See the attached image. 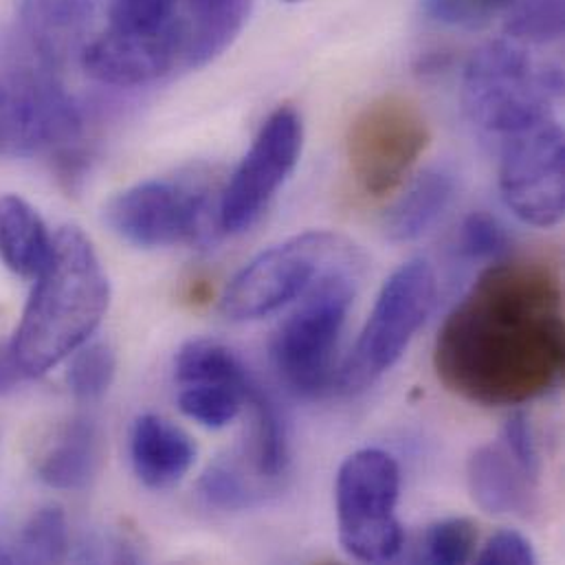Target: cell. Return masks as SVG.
Segmentation results:
<instances>
[{"instance_id":"cell-33","label":"cell","mask_w":565,"mask_h":565,"mask_svg":"<svg viewBox=\"0 0 565 565\" xmlns=\"http://www.w3.org/2000/svg\"><path fill=\"white\" fill-rule=\"evenodd\" d=\"M79 562H113V564H135L143 559L137 542L121 533H108L90 540L88 546L82 548Z\"/></svg>"},{"instance_id":"cell-5","label":"cell","mask_w":565,"mask_h":565,"mask_svg":"<svg viewBox=\"0 0 565 565\" xmlns=\"http://www.w3.org/2000/svg\"><path fill=\"white\" fill-rule=\"evenodd\" d=\"M436 301V274L425 260H409L398 267L379 290L374 308L343 361L337 390L361 394L390 372Z\"/></svg>"},{"instance_id":"cell-24","label":"cell","mask_w":565,"mask_h":565,"mask_svg":"<svg viewBox=\"0 0 565 565\" xmlns=\"http://www.w3.org/2000/svg\"><path fill=\"white\" fill-rule=\"evenodd\" d=\"M247 403L252 405L254 418H256V431H254L256 469L260 478L278 480L286 473L290 462L288 429H286L282 414L260 383L252 387Z\"/></svg>"},{"instance_id":"cell-19","label":"cell","mask_w":565,"mask_h":565,"mask_svg":"<svg viewBox=\"0 0 565 565\" xmlns=\"http://www.w3.org/2000/svg\"><path fill=\"white\" fill-rule=\"evenodd\" d=\"M456 196V177L443 166L427 168L385 216V236L394 243H412L425 236L449 210Z\"/></svg>"},{"instance_id":"cell-6","label":"cell","mask_w":565,"mask_h":565,"mask_svg":"<svg viewBox=\"0 0 565 565\" xmlns=\"http://www.w3.org/2000/svg\"><path fill=\"white\" fill-rule=\"evenodd\" d=\"M401 469L381 449L348 456L337 473V526L348 557L363 564H387L403 551V529L396 518Z\"/></svg>"},{"instance_id":"cell-35","label":"cell","mask_w":565,"mask_h":565,"mask_svg":"<svg viewBox=\"0 0 565 565\" xmlns=\"http://www.w3.org/2000/svg\"><path fill=\"white\" fill-rule=\"evenodd\" d=\"M288 2H297V0H288Z\"/></svg>"},{"instance_id":"cell-15","label":"cell","mask_w":565,"mask_h":565,"mask_svg":"<svg viewBox=\"0 0 565 565\" xmlns=\"http://www.w3.org/2000/svg\"><path fill=\"white\" fill-rule=\"evenodd\" d=\"M130 462L143 487L163 491L190 473L196 462V445L172 420L143 414L130 429Z\"/></svg>"},{"instance_id":"cell-29","label":"cell","mask_w":565,"mask_h":565,"mask_svg":"<svg viewBox=\"0 0 565 565\" xmlns=\"http://www.w3.org/2000/svg\"><path fill=\"white\" fill-rule=\"evenodd\" d=\"M460 254L469 260H489L498 263L509 256L511 238L504 225L484 212H476L465 218L458 238Z\"/></svg>"},{"instance_id":"cell-14","label":"cell","mask_w":565,"mask_h":565,"mask_svg":"<svg viewBox=\"0 0 565 565\" xmlns=\"http://www.w3.org/2000/svg\"><path fill=\"white\" fill-rule=\"evenodd\" d=\"M99 0H18V18L31 49L46 66L82 53Z\"/></svg>"},{"instance_id":"cell-2","label":"cell","mask_w":565,"mask_h":565,"mask_svg":"<svg viewBox=\"0 0 565 565\" xmlns=\"http://www.w3.org/2000/svg\"><path fill=\"white\" fill-rule=\"evenodd\" d=\"M11 354L26 379L66 361L102 323L110 303V282L90 238L75 225L53 236V254L33 278Z\"/></svg>"},{"instance_id":"cell-34","label":"cell","mask_w":565,"mask_h":565,"mask_svg":"<svg viewBox=\"0 0 565 565\" xmlns=\"http://www.w3.org/2000/svg\"><path fill=\"white\" fill-rule=\"evenodd\" d=\"M24 379L26 376L18 367L9 343H0V396L15 392Z\"/></svg>"},{"instance_id":"cell-22","label":"cell","mask_w":565,"mask_h":565,"mask_svg":"<svg viewBox=\"0 0 565 565\" xmlns=\"http://www.w3.org/2000/svg\"><path fill=\"white\" fill-rule=\"evenodd\" d=\"M258 381L245 383H183L179 385V409L207 429H223L234 423Z\"/></svg>"},{"instance_id":"cell-28","label":"cell","mask_w":565,"mask_h":565,"mask_svg":"<svg viewBox=\"0 0 565 565\" xmlns=\"http://www.w3.org/2000/svg\"><path fill=\"white\" fill-rule=\"evenodd\" d=\"M478 542L476 524L467 518H451L429 526L425 535V562L436 565L467 564Z\"/></svg>"},{"instance_id":"cell-13","label":"cell","mask_w":565,"mask_h":565,"mask_svg":"<svg viewBox=\"0 0 565 565\" xmlns=\"http://www.w3.org/2000/svg\"><path fill=\"white\" fill-rule=\"evenodd\" d=\"M467 484L476 504L493 515L526 518L537 504L540 476L529 471L502 438L469 456Z\"/></svg>"},{"instance_id":"cell-8","label":"cell","mask_w":565,"mask_h":565,"mask_svg":"<svg viewBox=\"0 0 565 565\" xmlns=\"http://www.w3.org/2000/svg\"><path fill=\"white\" fill-rule=\"evenodd\" d=\"M84 117L51 66H18L0 75V154L75 157Z\"/></svg>"},{"instance_id":"cell-31","label":"cell","mask_w":565,"mask_h":565,"mask_svg":"<svg viewBox=\"0 0 565 565\" xmlns=\"http://www.w3.org/2000/svg\"><path fill=\"white\" fill-rule=\"evenodd\" d=\"M478 564L482 565H533L537 564L535 548L529 537L518 531H500L495 533L482 553L478 555Z\"/></svg>"},{"instance_id":"cell-9","label":"cell","mask_w":565,"mask_h":565,"mask_svg":"<svg viewBox=\"0 0 565 565\" xmlns=\"http://www.w3.org/2000/svg\"><path fill=\"white\" fill-rule=\"evenodd\" d=\"M361 274H339L303 295L271 341V361L284 385L301 398H319L334 376V354Z\"/></svg>"},{"instance_id":"cell-18","label":"cell","mask_w":565,"mask_h":565,"mask_svg":"<svg viewBox=\"0 0 565 565\" xmlns=\"http://www.w3.org/2000/svg\"><path fill=\"white\" fill-rule=\"evenodd\" d=\"M53 236L26 199L0 196V263L11 274L33 280L53 254Z\"/></svg>"},{"instance_id":"cell-26","label":"cell","mask_w":565,"mask_h":565,"mask_svg":"<svg viewBox=\"0 0 565 565\" xmlns=\"http://www.w3.org/2000/svg\"><path fill=\"white\" fill-rule=\"evenodd\" d=\"M564 0H518L509 9L507 33L518 44L544 46L564 38Z\"/></svg>"},{"instance_id":"cell-16","label":"cell","mask_w":565,"mask_h":565,"mask_svg":"<svg viewBox=\"0 0 565 565\" xmlns=\"http://www.w3.org/2000/svg\"><path fill=\"white\" fill-rule=\"evenodd\" d=\"M102 440L90 418L64 423L35 460L38 480L55 491L86 489L99 467Z\"/></svg>"},{"instance_id":"cell-20","label":"cell","mask_w":565,"mask_h":565,"mask_svg":"<svg viewBox=\"0 0 565 565\" xmlns=\"http://www.w3.org/2000/svg\"><path fill=\"white\" fill-rule=\"evenodd\" d=\"M181 9L183 0H108V29L166 42L185 71Z\"/></svg>"},{"instance_id":"cell-21","label":"cell","mask_w":565,"mask_h":565,"mask_svg":"<svg viewBox=\"0 0 565 565\" xmlns=\"http://www.w3.org/2000/svg\"><path fill=\"white\" fill-rule=\"evenodd\" d=\"M174 379L183 383H245L252 379L243 359L225 343L212 339L188 341L174 359Z\"/></svg>"},{"instance_id":"cell-25","label":"cell","mask_w":565,"mask_h":565,"mask_svg":"<svg viewBox=\"0 0 565 565\" xmlns=\"http://www.w3.org/2000/svg\"><path fill=\"white\" fill-rule=\"evenodd\" d=\"M66 370V385L77 401H99L113 385L117 359L108 343H84L71 356Z\"/></svg>"},{"instance_id":"cell-27","label":"cell","mask_w":565,"mask_h":565,"mask_svg":"<svg viewBox=\"0 0 565 565\" xmlns=\"http://www.w3.org/2000/svg\"><path fill=\"white\" fill-rule=\"evenodd\" d=\"M199 493L210 507L236 513L263 504L265 491L247 480V476H243L236 467L227 462H216L203 473L199 482Z\"/></svg>"},{"instance_id":"cell-4","label":"cell","mask_w":565,"mask_h":565,"mask_svg":"<svg viewBox=\"0 0 565 565\" xmlns=\"http://www.w3.org/2000/svg\"><path fill=\"white\" fill-rule=\"evenodd\" d=\"M562 90V68L537 64L513 40H495L478 49L462 79L469 119L478 128L504 137L551 119V108Z\"/></svg>"},{"instance_id":"cell-12","label":"cell","mask_w":565,"mask_h":565,"mask_svg":"<svg viewBox=\"0 0 565 565\" xmlns=\"http://www.w3.org/2000/svg\"><path fill=\"white\" fill-rule=\"evenodd\" d=\"M565 143L551 117L507 137L500 163V192L507 207L533 227H555L565 212Z\"/></svg>"},{"instance_id":"cell-1","label":"cell","mask_w":565,"mask_h":565,"mask_svg":"<svg viewBox=\"0 0 565 565\" xmlns=\"http://www.w3.org/2000/svg\"><path fill=\"white\" fill-rule=\"evenodd\" d=\"M440 383L484 407H513L559 387L564 288L544 260L493 263L447 315L434 348Z\"/></svg>"},{"instance_id":"cell-32","label":"cell","mask_w":565,"mask_h":565,"mask_svg":"<svg viewBox=\"0 0 565 565\" xmlns=\"http://www.w3.org/2000/svg\"><path fill=\"white\" fill-rule=\"evenodd\" d=\"M502 440L529 471H533L535 476H542V460H540L535 434H533L531 420L524 412H515L507 420V425L502 429Z\"/></svg>"},{"instance_id":"cell-30","label":"cell","mask_w":565,"mask_h":565,"mask_svg":"<svg viewBox=\"0 0 565 565\" xmlns=\"http://www.w3.org/2000/svg\"><path fill=\"white\" fill-rule=\"evenodd\" d=\"M518 0H423L425 13L454 29H482L507 13Z\"/></svg>"},{"instance_id":"cell-10","label":"cell","mask_w":565,"mask_h":565,"mask_svg":"<svg viewBox=\"0 0 565 565\" xmlns=\"http://www.w3.org/2000/svg\"><path fill=\"white\" fill-rule=\"evenodd\" d=\"M431 141L427 117L403 95H383L363 106L345 137V157L356 185L370 196L398 190Z\"/></svg>"},{"instance_id":"cell-23","label":"cell","mask_w":565,"mask_h":565,"mask_svg":"<svg viewBox=\"0 0 565 565\" xmlns=\"http://www.w3.org/2000/svg\"><path fill=\"white\" fill-rule=\"evenodd\" d=\"M11 555L13 562L22 564L66 562L71 555V531L64 511L53 504L33 511L22 524Z\"/></svg>"},{"instance_id":"cell-11","label":"cell","mask_w":565,"mask_h":565,"mask_svg":"<svg viewBox=\"0 0 565 565\" xmlns=\"http://www.w3.org/2000/svg\"><path fill=\"white\" fill-rule=\"evenodd\" d=\"M301 143V115L292 106L274 110L221 192L218 223L223 232L243 234L263 218L292 174Z\"/></svg>"},{"instance_id":"cell-17","label":"cell","mask_w":565,"mask_h":565,"mask_svg":"<svg viewBox=\"0 0 565 565\" xmlns=\"http://www.w3.org/2000/svg\"><path fill=\"white\" fill-rule=\"evenodd\" d=\"M249 13L252 0H183L185 71L201 68L223 55L241 35Z\"/></svg>"},{"instance_id":"cell-7","label":"cell","mask_w":565,"mask_h":565,"mask_svg":"<svg viewBox=\"0 0 565 565\" xmlns=\"http://www.w3.org/2000/svg\"><path fill=\"white\" fill-rule=\"evenodd\" d=\"M104 223L139 249L201 245L221 227L214 190L192 179L137 183L106 203Z\"/></svg>"},{"instance_id":"cell-3","label":"cell","mask_w":565,"mask_h":565,"mask_svg":"<svg viewBox=\"0 0 565 565\" xmlns=\"http://www.w3.org/2000/svg\"><path fill=\"white\" fill-rule=\"evenodd\" d=\"M359 247L334 232H303L258 254L227 284L221 310L232 321H254L339 274H361Z\"/></svg>"}]
</instances>
